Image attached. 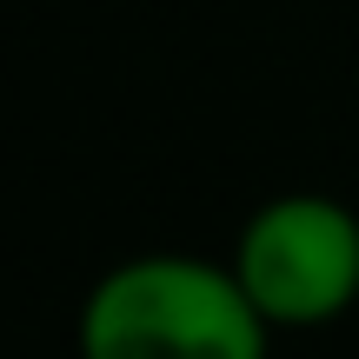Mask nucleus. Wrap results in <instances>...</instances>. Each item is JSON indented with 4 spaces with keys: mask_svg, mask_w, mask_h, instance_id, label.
<instances>
[{
    "mask_svg": "<svg viewBox=\"0 0 359 359\" xmlns=\"http://www.w3.org/2000/svg\"><path fill=\"white\" fill-rule=\"evenodd\" d=\"M266 333L240 273L193 253L120 259L80 306V359H266Z\"/></svg>",
    "mask_w": 359,
    "mask_h": 359,
    "instance_id": "obj_1",
    "label": "nucleus"
},
{
    "mask_svg": "<svg viewBox=\"0 0 359 359\" xmlns=\"http://www.w3.org/2000/svg\"><path fill=\"white\" fill-rule=\"evenodd\" d=\"M246 299L266 326H326L359 299V219L326 193H280L233 246Z\"/></svg>",
    "mask_w": 359,
    "mask_h": 359,
    "instance_id": "obj_2",
    "label": "nucleus"
}]
</instances>
